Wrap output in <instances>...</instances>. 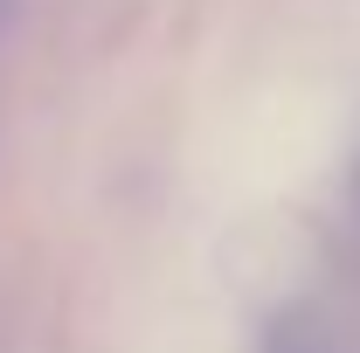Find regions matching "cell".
I'll list each match as a JSON object with an SVG mask.
<instances>
[{
	"label": "cell",
	"instance_id": "obj_1",
	"mask_svg": "<svg viewBox=\"0 0 360 353\" xmlns=\"http://www.w3.org/2000/svg\"><path fill=\"white\" fill-rule=\"evenodd\" d=\"M0 14H7V0H0Z\"/></svg>",
	"mask_w": 360,
	"mask_h": 353
}]
</instances>
